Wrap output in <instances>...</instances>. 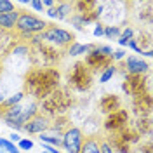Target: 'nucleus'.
Masks as SVG:
<instances>
[{
  "label": "nucleus",
  "mask_w": 153,
  "mask_h": 153,
  "mask_svg": "<svg viewBox=\"0 0 153 153\" xmlns=\"http://www.w3.org/2000/svg\"><path fill=\"white\" fill-rule=\"evenodd\" d=\"M59 87H61V73L57 68L33 66L25 73L23 92L30 94L35 101H42Z\"/></svg>",
  "instance_id": "nucleus-1"
},
{
  "label": "nucleus",
  "mask_w": 153,
  "mask_h": 153,
  "mask_svg": "<svg viewBox=\"0 0 153 153\" xmlns=\"http://www.w3.org/2000/svg\"><path fill=\"white\" fill-rule=\"evenodd\" d=\"M73 106V96L66 87H59L54 92H51L47 97L38 101V113L45 115L47 118H57L65 117Z\"/></svg>",
  "instance_id": "nucleus-2"
},
{
  "label": "nucleus",
  "mask_w": 153,
  "mask_h": 153,
  "mask_svg": "<svg viewBox=\"0 0 153 153\" xmlns=\"http://www.w3.org/2000/svg\"><path fill=\"white\" fill-rule=\"evenodd\" d=\"M92 84H94V73L84 65V61L73 63L71 70L68 71L66 89L75 92H89Z\"/></svg>",
  "instance_id": "nucleus-3"
},
{
  "label": "nucleus",
  "mask_w": 153,
  "mask_h": 153,
  "mask_svg": "<svg viewBox=\"0 0 153 153\" xmlns=\"http://www.w3.org/2000/svg\"><path fill=\"white\" fill-rule=\"evenodd\" d=\"M49 23L45 19L38 18L31 12H26V10H19V18L18 23H16V31L19 33L21 38H31L33 35H40L44 30H47Z\"/></svg>",
  "instance_id": "nucleus-4"
},
{
  "label": "nucleus",
  "mask_w": 153,
  "mask_h": 153,
  "mask_svg": "<svg viewBox=\"0 0 153 153\" xmlns=\"http://www.w3.org/2000/svg\"><path fill=\"white\" fill-rule=\"evenodd\" d=\"M38 37H40L42 42H45L49 45H54L57 49H66L68 45H71L75 42V33L73 31L59 28V26H52V25H49L47 30H44Z\"/></svg>",
  "instance_id": "nucleus-5"
},
{
  "label": "nucleus",
  "mask_w": 153,
  "mask_h": 153,
  "mask_svg": "<svg viewBox=\"0 0 153 153\" xmlns=\"http://www.w3.org/2000/svg\"><path fill=\"white\" fill-rule=\"evenodd\" d=\"M124 94L137 97L141 94L150 92V73L148 75H125L122 82Z\"/></svg>",
  "instance_id": "nucleus-6"
},
{
  "label": "nucleus",
  "mask_w": 153,
  "mask_h": 153,
  "mask_svg": "<svg viewBox=\"0 0 153 153\" xmlns=\"http://www.w3.org/2000/svg\"><path fill=\"white\" fill-rule=\"evenodd\" d=\"M84 131L80 127H68L65 132L61 134V148L65 150L63 153H80V148L84 144Z\"/></svg>",
  "instance_id": "nucleus-7"
},
{
  "label": "nucleus",
  "mask_w": 153,
  "mask_h": 153,
  "mask_svg": "<svg viewBox=\"0 0 153 153\" xmlns=\"http://www.w3.org/2000/svg\"><path fill=\"white\" fill-rule=\"evenodd\" d=\"M127 125H131V113L127 110H124V108H120V110H117V111L105 117L103 129L108 134H117L122 129H125Z\"/></svg>",
  "instance_id": "nucleus-8"
},
{
  "label": "nucleus",
  "mask_w": 153,
  "mask_h": 153,
  "mask_svg": "<svg viewBox=\"0 0 153 153\" xmlns=\"http://www.w3.org/2000/svg\"><path fill=\"white\" fill-rule=\"evenodd\" d=\"M84 65H85L92 73L94 71H103L105 68L111 66V65H115L113 63V57L111 56H105V54H101V52H97V49H92L89 54L85 56V59H84Z\"/></svg>",
  "instance_id": "nucleus-9"
},
{
  "label": "nucleus",
  "mask_w": 153,
  "mask_h": 153,
  "mask_svg": "<svg viewBox=\"0 0 153 153\" xmlns=\"http://www.w3.org/2000/svg\"><path fill=\"white\" fill-rule=\"evenodd\" d=\"M124 73L125 75H148L150 73V63L143 57L127 56L124 59Z\"/></svg>",
  "instance_id": "nucleus-10"
},
{
  "label": "nucleus",
  "mask_w": 153,
  "mask_h": 153,
  "mask_svg": "<svg viewBox=\"0 0 153 153\" xmlns=\"http://www.w3.org/2000/svg\"><path fill=\"white\" fill-rule=\"evenodd\" d=\"M49 125H51V118H47L45 115H42V113H38L23 125V131L26 134H42V132H47L49 131Z\"/></svg>",
  "instance_id": "nucleus-11"
},
{
  "label": "nucleus",
  "mask_w": 153,
  "mask_h": 153,
  "mask_svg": "<svg viewBox=\"0 0 153 153\" xmlns=\"http://www.w3.org/2000/svg\"><path fill=\"white\" fill-rule=\"evenodd\" d=\"M153 108V97L150 92L141 94L137 97H132V111L136 113V117H148L152 115Z\"/></svg>",
  "instance_id": "nucleus-12"
},
{
  "label": "nucleus",
  "mask_w": 153,
  "mask_h": 153,
  "mask_svg": "<svg viewBox=\"0 0 153 153\" xmlns=\"http://www.w3.org/2000/svg\"><path fill=\"white\" fill-rule=\"evenodd\" d=\"M120 108H122V99L117 94H105L99 99V110L105 115L113 113V111L120 110Z\"/></svg>",
  "instance_id": "nucleus-13"
},
{
  "label": "nucleus",
  "mask_w": 153,
  "mask_h": 153,
  "mask_svg": "<svg viewBox=\"0 0 153 153\" xmlns=\"http://www.w3.org/2000/svg\"><path fill=\"white\" fill-rule=\"evenodd\" d=\"M115 136H117V137H118L122 143L129 144L131 148L141 143V136H139V134H137V132H136V131L132 129V125H127L125 129H122L120 132H117Z\"/></svg>",
  "instance_id": "nucleus-14"
},
{
  "label": "nucleus",
  "mask_w": 153,
  "mask_h": 153,
  "mask_svg": "<svg viewBox=\"0 0 153 153\" xmlns=\"http://www.w3.org/2000/svg\"><path fill=\"white\" fill-rule=\"evenodd\" d=\"M96 47V44H80V42H73L71 45L66 47V56L70 57H78V56H87L92 49Z\"/></svg>",
  "instance_id": "nucleus-15"
},
{
  "label": "nucleus",
  "mask_w": 153,
  "mask_h": 153,
  "mask_svg": "<svg viewBox=\"0 0 153 153\" xmlns=\"http://www.w3.org/2000/svg\"><path fill=\"white\" fill-rule=\"evenodd\" d=\"M19 18V10H12V12H5L0 14V30L2 31H14L16 30V23Z\"/></svg>",
  "instance_id": "nucleus-16"
},
{
  "label": "nucleus",
  "mask_w": 153,
  "mask_h": 153,
  "mask_svg": "<svg viewBox=\"0 0 153 153\" xmlns=\"http://www.w3.org/2000/svg\"><path fill=\"white\" fill-rule=\"evenodd\" d=\"M132 129L141 137L143 136H150L152 134V115H148V117H136V122H134Z\"/></svg>",
  "instance_id": "nucleus-17"
},
{
  "label": "nucleus",
  "mask_w": 153,
  "mask_h": 153,
  "mask_svg": "<svg viewBox=\"0 0 153 153\" xmlns=\"http://www.w3.org/2000/svg\"><path fill=\"white\" fill-rule=\"evenodd\" d=\"M99 2H92V0H78V2H73V14H78V16H84V14H89L97 7Z\"/></svg>",
  "instance_id": "nucleus-18"
},
{
  "label": "nucleus",
  "mask_w": 153,
  "mask_h": 153,
  "mask_svg": "<svg viewBox=\"0 0 153 153\" xmlns=\"http://www.w3.org/2000/svg\"><path fill=\"white\" fill-rule=\"evenodd\" d=\"M99 137L97 136H87L84 139V144L80 148V153H101V146H99Z\"/></svg>",
  "instance_id": "nucleus-19"
},
{
  "label": "nucleus",
  "mask_w": 153,
  "mask_h": 153,
  "mask_svg": "<svg viewBox=\"0 0 153 153\" xmlns=\"http://www.w3.org/2000/svg\"><path fill=\"white\" fill-rule=\"evenodd\" d=\"M68 127H71V124H70V120H68L66 115H65V117H57V118H54V122H51L49 132H54V134H59V136H61Z\"/></svg>",
  "instance_id": "nucleus-20"
},
{
  "label": "nucleus",
  "mask_w": 153,
  "mask_h": 153,
  "mask_svg": "<svg viewBox=\"0 0 153 153\" xmlns=\"http://www.w3.org/2000/svg\"><path fill=\"white\" fill-rule=\"evenodd\" d=\"M56 19L57 21H65V19H70V16L73 14V4L70 2H59L56 4Z\"/></svg>",
  "instance_id": "nucleus-21"
},
{
  "label": "nucleus",
  "mask_w": 153,
  "mask_h": 153,
  "mask_svg": "<svg viewBox=\"0 0 153 153\" xmlns=\"http://www.w3.org/2000/svg\"><path fill=\"white\" fill-rule=\"evenodd\" d=\"M38 139L42 144H47V146H52V148H61V136L59 134H54V132H42L38 134Z\"/></svg>",
  "instance_id": "nucleus-22"
},
{
  "label": "nucleus",
  "mask_w": 153,
  "mask_h": 153,
  "mask_svg": "<svg viewBox=\"0 0 153 153\" xmlns=\"http://www.w3.org/2000/svg\"><path fill=\"white\" fill-rule=\"evenodd\" d=\"M25 92L23 91H18V92H14L12 96H9V97H5V101L2 103V106L4 108H10V106H16V105H21V101L25 99Z\"/></svg>",
  "instance_id": "nucleus-23"
},
{
  "label": "nucleus",
  "mask_w": 153,
  "mask_h": 153,
  "mask_svg": "<svg viewBox=\"0 0 153 153\" xmlns=\"http://www.w3.org/2000/svg\"><path fill=\"white\" fill-rule=\"evenodd\" d=\"M117 71H118V66H117V65H111V66L105 68V70L99 73V84H106V82H110V80L117 75Z\"/></svg>",
  "instance_id": "nucleus-24"
},
{
  "label": "nucleus",
  "mask_w": 153,
  "mask_h": 153,
  "mask_svg": "<svg viewBox=\"0 0 153 153\" xmlns=\"http://www.w3.org/2000/svg\"><path fill=\"white\" fill-rule=\"evenodd\" d=\"M120 33H122V28L118 25H105V35L103 37H106L108 40H118Z\"/></svg>",
  "instance_id": "nucleus-25"
},
{
  "label": "nucleus",
  "mask_w": 153,
  "mask_h": 153,
  "mask_svg": "<svg viewBox=\"0 0 153 153\" xmlns=\"http://www.w3.org/2000/svg\"><path fill=\"white\" fill-rule=\"evenodd\" d=\"M134 38V30L131 26H127V28L122 30V33H120V37H118V45L120 47H127V42L129 40H132Z\"/></svg>",
  "instance_id": "nucleus-26"
},
{
  "label": "nucleus",
  "mask_w": 153,
  "mask_h": 153,
  "mask_svg": "<svg viewBox=\"0 0 153 153\" xmlns=\"http://www.w3.org/2000/svg\"><path fill=\"white\" fill-rule=\"evenodd\" d=\"M10 56H21V57H30V45L28 44H16L14 49L10 51Z\"/></svg>",
  "instance_id": "nucleus-27"
},
{
  "label": "nucleus",
  "mask_w": 153,
  "mask_h": 153,
  "mask_svg": "<svg viewBox=\"0 0 153 153\" xmlns=\"http://www.w3.org/2000/svg\"><path fill=\"white\" fill-rule=\"evenodd\" d=\"M0 148L4 150V153H21L18 150V146L14 143H10L7 137H0Z\"/></svg>",
  "instance_id": "nucleus-28"
},
{
  "label": "nucleus",
  "mask_w": 153,
  "mask_h": 153,
  "mask_svg": "<svg viewBox=\"0 0 153 153\" xmlns=\"http://www.w3.org/2000/svg\"><path fill=\"white\" fill-rule=\"evenodd\" d=\"M16 146H18V150L21 153L23 152H30V150L33 148V141H31L30 137H21L18 143H16Z\"/></svg>",
  "instance_id": "nucleus-29"
},
{
  "label": "nucleus",
  "mask_w": 153,
  "mask_h": 153,
  "mask_svg": "<svg viewBox=\"0 0 153 153\" xmlns=\"http://www.w3.org/2000/svg\"><path fill=\"white\" fill-rule=\"evenodd\" d=\"M16 10V4L10 2V0H0V14H5V12H12Z\"/></svg>",
  "instance_id": "nucleus-30"
},
{
  "label": "nucleus",
  "mask_w": 153,
  "mask_h": 153,
  "mask_svg": "<svg viewBox=\"0 0 153 153\" xmlns=\"http://www.w3.org/2000/svg\"><path fill=\"white\" fill-rule=\"evenodd\" d=\"M137 153H152V141H146V143H139L137 146Z\"/></svg>",
  "instance_id": "nucleus-31"
},
{
  "label": "nucleus",
  "mask_w": 153,
  "mask_h": 153,
  "mask_svg": "<svg viewBox=\"0 0 153 153\" xmlns=\"http://www.w3.org/2000/svg\"><path fill=\"white\" fill-rule=\"evenodd\" d=\"M92 33H94V37H103L105 35V25L103 23H96Z\"/></svg>",
  "instance_id": "nucleus-32"
},
{
  "label": "nucleus",
  "mask_w": 153,
  "mask_h": 153,
  "mask_svg": "<svg viewBox=\"0 0 153 153\" xmlns=\"http://www.w3.org/2000/svg\"><path fill=\"white\" fill-rule=\"evenodd\" d=\"M125 52L124 49H118V51H113V54H111V57H113V63L115 61H122V59H125Z\"/></svg>",
  "instance_id": "nucleus-33"
},
{
  "label": "nucleus",
  "mask_w": 153,
  "mask_h": 153,
  "mask_svg": "<svg viewBox=\"0 0 153 153\" xmlns=\"http://www.w3.org/2000/svg\"><path fill=\"white\" fill-rule=\"evenodd\" d=\"M99 146H101V153H115L113 150H111V146L106 143V139H101V141H99Z\"/></svg>",
  "instance_id": "nucleus-34"
},
{
  "label": "nucleus",
  "mask_w": 153,
  "mask_h": 153,
  "mask_svg": "<svg viewBox=\"0 0 153 153\" xmlns=\"http://www.w3.org/2000/svg\"><path fill=\"white\" fill-rule=\"evenodd\" d=\"M28 4H30V7H31V9H35L37 12H42V10H44V5H42V2H40V0H31V2H28Z\"/></svg>",
  "instance_id": "nucleus-35"
},
{
  "label": "nucleus",
  "mask_w": 153,
  "mask_h": 153,
  "mask_svg": "<svg viewBox=\"0 0 153 153\" xmlns=\"http://www.w3.org/2000/svg\"><path fill=\"white\" fill-rule=\"evenodd\" d=\"M127 47L132 49L134 52H137V54H141V56H143V52H141V51H139V47H137V42H136V38H132V40H129V42H127Z\"/></svg>",
  "instance_id": "nucleus-36"
},
{
  "label": "nucleus",
  "mask_w": 153,
  "mask_h": 153,
  "mask_svg": "<svg viewBox=\"0 0 153 153\" xmlns=\"http://www.w3.org/2000/svg\"><path fill=\"white\" fill-rule=\"evenodd\" d=\"M56 0H42V5L44 7H47V9H52V7H56Z\"/></svg>",
  "instance_id": "nucleus-37"
},
{
  "label": "nucleus",
  "mask_w": 153,
  "mask_h": 153,
  "mask_svg": "<svg viewBox=\"0 0 153 153\" xmlns=\"http://www.w3.org/2000/svg\"><path fill=\"white\" fill-rule=\"evenodd\" d=\"M7 139H9L10 143H14V144H16V143L19 141V139H21V136H19V132H12V134L9 136V137H7Z\"/></svg>",
  "instance_id": "nucleus-38"
},
{
  "label": "nucleus",
  "mask_w": 153,
  "mask_h": 153,
  "mask_svg": "<svg viewBox=\"0 0 153 153\" xmlns=\"http://www.w3.org/2000/svg\"><path fill=\"white\" fill-rule=\"evenodd\" d=\"M45 14H47V18L56 19V9H54V7H52V9H47V12H45Z\"/></svg>",
  "instance_id": "nucleus-39"
},
{
  "label": "nucleus",
  "mask_w": 153,
  "mask_h": 153,
  "mask_svg": "<svg viewBox=\"0 0 153 153\" xmlns=\"http://www.w3.org/2000/svg\"><path fill=\"white\" fill-rule=\"evenodd\" d=\"M4 101H5V96H4V94H2V92H0V105H2Z\"/></svg>",
  "instance_id": "nucleus-40"
},
{
  "label": "nucleus",
  "mask_w": 153,
  "mask_h": 153,
  "mask_svg": "<svg viewBox=\"0 0 153 153\" xmlns=\"http://www.w3.org/2000/svg\"><path fill=\"white\" fill-rule=\"evenodd\" d=\"M0 75H2V65H0Z\"/></svg>",
  "instance_id": "nucleus-41"
},
{
  "label": "nucleus",
  "mask_w": 153,
  "mask_h": 153,
  "mask_svg": "<svg viewBox=\"0 0 153 153\" xmlns=\"http://www.w3.org/2000/svg\"><path fill=\"white\" fill-rule=\"evenodd\" d=\"M42 153H47V152H42Z\"/></svg>",
  "instance_id": "nucleus-42"
}]
</instances>
